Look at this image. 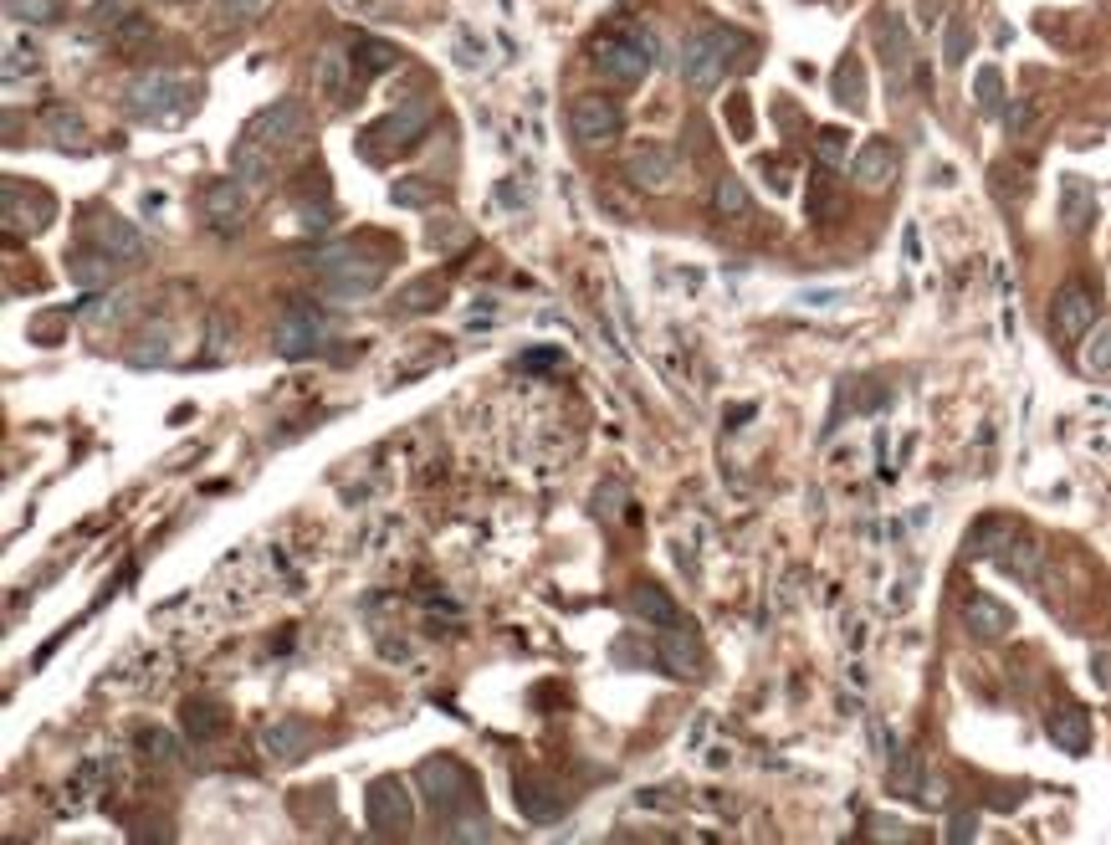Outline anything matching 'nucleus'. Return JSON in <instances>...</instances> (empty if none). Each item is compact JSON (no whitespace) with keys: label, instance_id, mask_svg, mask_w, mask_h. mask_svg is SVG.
<instances>
[{"label":"nucleus","instance_id":"f257e3e1","mask_svg":"<svg viewBox=\"0 0 1111 845\" xmlns=\"http://www.w3.org/2000/svg\"><path fill=\"white\" fill-rule=\"evenodd\" d=\"M748 51V36L742 32H727V26H702V32L687 36L681 47V77H687L691 93H712L723 83V72L738 62Z\"/></svg>","mask_w":1111,"mask_h":845},{"label":"nucleus","instance_id":"f03ea898","mask_svg":"<svg viewBox=\"0 0 1111 845\" xmlns=\"http://www.w3.org/2000/svg\"><path fill=\"white\" fill-rule=\"evenodd\" d=\"M415 789H421L440 814H467V805H482V795H476V784H472V769L461 759H451V753L425 759L421 769H415Z\"/></svg>","mask_w":1111,"mask_h":845},{"label":"nucleus","instance_id":"7ed1b4c3","mask_svg":"<svg viewBox=\"0 0 1111 845\" xmlns=\"http://www.w3.org/2000/svg\"><path fill=\"white\" fill-rule=\"evenodd\" d=\"M123 102H129V113L134 119H180V108L190 102V83H180V77H169V72H138L134 83H129V93H123Z\"/></svg>","mask_w":1111,"mask_h":845},{"label":"nucleus","instance_id":"20e7f679","mask_svg":"<svg viewBox=\"0 0 1111 845\" xmlns=\"http://www.w3.org/2000/svg\"><path fill=\"white\" fill-rule=\"evenodd\" d=\"M323 343H328V318L313 303H287L271 328V349L282 359H313Z\"/></svg>","mask_w":1111,"mask_h":845},{"label":"nucleus","instance_id":"39448f33","mask_svg":"<svg viewBox=\"0 0 1111 845\" xmlns=\"http://www.w3.org/2000/svg\"><path fill=\"white\" fill-rule=\"evenodd\" d=\"M252 205H256V195L241 185L237 174H231V180L205 185L201 216H205V226H210L216 237H237V231H246V220H252Z\"/></svg>","mask_w":1111,"mask_h":845},{"label":"nucleus","instance_id":"423d86ee","mask_svg":"<svg viewBox=\"0 0 1111 845\" xmlns=\"http://www.w3.org/2000/svg\"><path fill=\"white\" fill-rule=\"evenodd\" d=\"M364 814H370V830L374 835H404L415 825V805H410V789H404L395 774L374 778L364 789Z\"/></svg>","mask_w":1111,"mask_h":845},{"label":"nucleus","instance_id":"0eeeda50","mask_svg":"<svg viewBox=\"0 0 1111 845\" xmlns=\"http://www.w3.org/2000/svg\"><path fill=\"white\" fill-rule=\"evenodd\" d=\"M385 267L389 256H354V262H338L334 271H323V298L334 303H364L385 288Z\"/></svg>","mask_w":1111,"mask_h":845},{"label":"nucleus","instance_id":"6e6552de","mask_svg":"<svg viewBox=\"0 0 1111 845\" xmlns=\"http://www.w3.org/2000/svg\"><path fill=\"white\" fill-rule=\"evenodd\" d=\"M307 129H313V113H307L298 98L271 102V108H262V113L246 123V134L262 138L267 149H298V144L307 138Z\"/></svg>","mask_w":1111,"mask_h":845},{"label":"nucleus","instance_id":"1a4fd4ad","mask_svg":"<svg viewBox=\"0 0 1111 845\" xmlns=\"http://www.w3.org/2000/svg\"><path fill=\"white\" fill-rule=\"evenodd\" d=\"M51 220H57V201H51L47 190L5 180V231H11V237H41Z\"/></svg>","mask_w":1111,"mask_h":845},{"label":"nucleus","instance_id":"9d476101","mask_svg":"<svg viewBox=\"0 0 1111 845\" xmlns=\"http://www.w3.org/2000/svg\"><path fill=\"white\" fill-rule=\"evenodd\" d=\"M1091 323H1096V298H1091V288L1086 282H1061L1055 288V298H1050V334L1061 338V343H1076V338H1086L1091 334Z\"/></svg>","mask_w":1111,"mask_h":845},{"label":"nucleus","instance_id":"9b49d317","mask_svg":"<svg viewBox=\"0 0 1111 845\" xmlns=\"http://www.w3.org/2000/svg\"><path fill=\"white\" fill-rule=\"evenodd\" d=\"M87 241L98 246V252H108L113 262H144V252H149V237L138 231L134 220L113 216V210H87Z\"/></svg>","mask_w":1111,"mask_h":845},{"label":"nucleus","instance_id":"f8f14e48","mask_svg":"<svg viewBox=\"0 0 1111 845\" xmlns=\"http://www.w3.org/2000/svg\"><path fill=\"white\" fill-rule=\"evenodd\" d=\"M569 129L573 138L584 144V149H605V144H615L625 129V113L615 108L609 98H579L569 113Z\"/></svg>","mask_w":1111,"mask_h":845},{"label":"nucleus","instance_id":"ddd939ff","mask_svg":"<svg viewBox=\"0 0 1111 845\" xmlns=\"http://www.w3.org/2000/svg\"><path fill=\"white\" fill-rule=\"evenodd\" d=\"M594 62L615 77V83H640L645 72H651V51L636 41V32L630 36H605V41H594Z\"/></svg>","mask_w":1111,"mask_h":845},{"label":"nucleus","instance_id":"4468645a","mask_svg":"<svg viewBox=\"0 0 1111 845\" xmlns=\"http://www.w3.org/2000/svg\"><path fill=\"white\" fill-rule=\"evenodd\" d=\"M625 180L640 190H666L676 180V154L666 144H636L625 154Z\"/></svg>","mask_w":1111,"mask_h":845},{"label":"nucleus","instance_id":"2eb2a0df","mask_svg":"<svg viewBox=\"0 0 1111 845\" xmlns=\"http://www.w3.org/2000/svg\"><path fill=\"white\" fill-rule=\"evenodd\" d=\"M512 799H518V810L533 820V825H548V820H558L564 814V795H558V784H548L543 774H518L512 778Z\"/></svg>","mask_w":1111,"mask_h":845},{"label":"nucleus","instance_id":"dca6fc26","mask_svg":"<svg viewBox=\"0 0 1111 845\" xmlns=\"http://www.w3.org/2000/svg\"><path fill=\"white\" fill-rule=\"evenodd\" d=\"M963 626H968V636H978V641H1004L1014 630V609L1004 605V600H993V594H974V600L963 605Z\"/></svg>","mask_w":1111,"mask_h":845},{"label":"nucleus","instance_id":"f3484780","mask_svg":"<svg viewBox=\"0 0 1111 845\" xmlns=\"http://www.w3.org/2000/svg\"><path fill=\"white\" fill-rule=\"evenodd\" d=\"M231 174H237L241 185H246L256 201H262V195L271 190V149L262 144V138L246 134L237 149H231Z\"/></svg>","mask_w":1111,"mask_h":845},{"label":"nucleus","instance_id":"a211bd4d","mask_svg":"<svg viewBox=\"0 0 1111 845\" xmlns=\"http://www.w3.org/2000/svg\"><path fill=\"white\" fill-rule=\"evenodd\" d=\"M850 180H856L860 190H886L896 180V149L886 138H871V144L850 159Z\"/></svg>","mask_w":1111,"mask_h":845},{"label":"nucleus","instance_id":"6ab92c4d","mask_svg":"<svg viewBox=\"0 0 1111 845\" xmlns=\"http://www.w3.org/2000/svg\"><path fill=\"white\" fill-rule=\"evenodd\" d=\"M999 569L1035 590V584H1040V569H1044V539L1040 533H1014L1010 548L999 554Z\"/></svg>","mask_w":1111,"mask_h":845},{"label":"nucleus","instance_id":"aec40b11","mask_svg":"<svg viewBox=\"0 0 1111 845\" xmlns=\"http://www.w3.org/2000/svg\"><path fill=\"white\" fill-rule=\"evenodd\" d=\"M262 748H267L277 763H298L313 753V727L298 723V717H282V723L262 727Z\"/></svg>","mask_w":1111,"mask_h":845},{"label":"nucleus","instance_id":"412c9836","mask_svg":"<svg viewBox=\"0 0 1111 845\" xmlns=\"http://www.w3.org/2000/svg\"><path fill=\"white\" fill-rule=\"evenodd\" d=\"M180 723H185V733L195 744H210V738H220L231 727V712L220 708L216 697H185L180 702Z\"/></svg>","mask_w":1111,"mask_h":845},{"label":"nucleus","instance_id":"4be33fe9","mask_svg":"<svg viewBox=\"0 0 1111 845\" xmlns=\"http://www.w3.org/2000/svg\"><path fill=\"white\" fill-rule=\"evenodd\" d=\"M425 129H431V108H425V102H410V108H395L389 119L374 123V138H385L395 149H410L415 138H425Z\"/></svg>","mask_w":1111,"mask_h":845},{"label":"nucleus","instance_id":"5701e85b","mask_svg":"<svg viewBox=\"0 0 1111 845\" xmlns=\"http://www.w3.org/2000/svg\"><path fill=\"white\" fill-rule=\"evenodd\" d=\"M349 68H354L359 77H385V72L400 68V47H395V41H379V36H359L354 47H349Z\"/></svg>","mask_w":1111,"mask_h":845},{"label":"nucleus","instance_id":"b1692460","mask_svg":"<svg viewBox=\"0 0 1111 845\" xmlns=\"http://www.w3.org/2000/svg\"><path fill=\"white\" fill-rule=\"evenodd\" d=\"M630 609H636L640 620L661 626V630H676V626H681V605H676V600L661 590V584H636V590H630Z\"/></svg>","mask_w":1111,"mask_h":845},{"label":"nucleus","instance_id":"393cba45","mask_svg":"<svg viewBox=\"0 0 1111 845\" xmlns=\"http://www.w3.org/2000/svg\"><path fill=\"white\" fill-rule=\"evenodd\" d=\"M440 303H446V282H440V277H410V282L395 292V313H400V318L436 313Z\"/></svg>","mask_w":1111,"mask_h":845},{"label":"nucleus","instance_id":"a878e982","mask_svg":"<svg viewBox=\"0 0 1111 845\" xmlns=\"http://www.w3.org/2000/svg\"><path fill=\"white\" fill-rule=\"evenodd\" d=\"M656 661L672 676H702V641H697L691 630H681V636L672 630V636L661 641V656Z\"/></svg>","mask_w":1111,"mask_h":845},{"label":"nucleus","instance_id":"bb28decb","mask_svg":"<svg viewBox=\"0 0 1111 845\" xmlns=\"http://www.w3.org/2000/svg\"><path fill=\"white\" fill-rule=\"evenodd\" d=\"M1096 220V195L1080 180H1065V195H1061V226L1071 231V237H1080V231H1091Z\"/></svg>","mask_w":1111,"mask_h":845},{"label":"nucleus","instance_id":"cd10ccee","mask_svg":"<svg viewBox=\"0 0 1111 845\" xmlns=\"http://www.w3.org/2000/svg\"><path fill=\"white\" fill-rule=\"evenodd\" d=\"M1050 738H1055L1065 753H1086V748H1091V717L1080 708H1061L1050 717Z\"/></svg>","mask_w":1111,"mask_h":845},{"label":"nucleus","instance_id":"c85d7f7f","mask_svg":"<svg viewBox=\"0 0 1111 845\" xmlns=\"http://www.w3.org/2000/svg\"><path fill=\"white\" fill-rule=\"evenodd\" d=\"M1019 533V528L1010 523V518H999V512H989V518H978V528L968 533V554H983V558H999L1004 548H1010V539Z\"/></svg>","mask_w":1111,"mask_h":845},{"label":"nucleus","instance_id":"c756f323","mask_svg":"<svg viewBox=\"0 0 1111 845\" xmlns=\"http://www.w3.org/2000/svg\"><path fill=\"white\" fill-rule=\"evenodd\" d=\"M47 138L57 144V149L83 154L87 149V123L77 119L72 108H51V113H47Z\"/></svg>","mask_w":1111,"mask_h":845},{"label":"nucleus","instance_id":"7c9ffc66","mask_svg":"<svg viewBox=\"0 0 1111 845\" xmlns=\"http://www.w3.org/2000/svg\"><path fill=\"white\" fill-rule=\"evenodd\" d=\"M68 277L72 282H83V288H102V282H113V256L108 252H72L68 256Z\"/></svg>","mask_w":1111,"mask_h":845},{"label":"nucleus","instance_id":"2f4dec72","mask_svg":"<svg viewBox=\"0 0 1111 845\" xmlns=\"http://www.w3.org/2000/svg\"><path fill=\"white\" fill-rule=\"evenodd\" d=\"M1080 370L1091 374V379H1111V323H1101V328H1091V334H1086Z\"/></svg>","mask_w":1111,"mask_h":845},{"label":"nucleus","instance_id":"473e14b6","mask_svg":"<svg viewBox=\"0 0 1111 845\" xmlns=\"http://www.w3.org/2000/svg\"><path fill=\"white\" fill-rule=\"evenodd\" d=\"M875 41H881V57H886V68L892 72H902L911 62V41H907V26L896 16H886L881 21V32H875Z\"/></svg>","mask_w":1111,"mask_h":845},{"label":"nucleus","instance_id":"72a5a7b5","mask_svg":"<svg viewBox=\"0 0 1111 845\" xmlns=\"http://www.w3.org/2000/svg\"><path fill=\"white\" fill-rule=\"evenodd\" d=\"M389 201L400 205V210H431V205L440 201V190L431 185V180H415V174H404V180H395V185H389Z\"/></svg>","mask_w":1111,"mask_h":845},{"label":"nucleus","instance_id":"f704fd0d","mask_svg":"<svg viewBox=\"0 0 1111 845\" xmlns=\"http://www.w3.org/2000/svg\"><path fill=\"white\" fill-rule=\"evenodd\" d=\"M712 210L723 220H738L748 216V190H742V180H733V174H723L717 185H712Z\"/></svg>","mask_w":1111,"mask_h":845},{"label":"nucleus","instance_id":"c9c22d12","mask_svg":"<svg viewBox=\"0 0 1111 845\" xmlns=\"http://www.w3.org/2000/svg\"><path fill=\"white\" fill-rule=\"evenodd\" d=\"M138 753L144 759H154V763H174L180 759V738L169 733V727H138Z\"/></svg>","mask_w":1111,"mask_h":845},{"label":"nucleus","instance_id":"e433bc0d","mask_svg":"<svg viewBox=\"0 0 1111 845\" xmlns=\"http://www.w3.org/2000/svg\"><path fill=\"white\" fill-rule=\"evenodd\" d=\"M5 16L26 21V26H51L62 16V0H5Z\"/></svg>","mask_w":1111,"mask_h":845},{"label":"nucleus","instance_id":"4c0bfd02","mask_svg":"<svg viewBox=\"0 0 1111 845\" xmlns=\"http://www.w3.org/2000/svg\"><path fill=\"white\" fill-rule=\"evenodd\" d=\"M835 98H841L845 108H860V102H866V77H860V62H856V57H845V62H841V77H835Z\"/></svg>","mask_w":1111,"mask_h":845},{"label":"nucleus","instance_id":"58836bf2","mask_svg":"<svg viewBox=\"0 0 1111 845\" xmlns=\"http://www.w3.org/2000/svg\"><path fill=\"white\" fill-rule=\"evenodd\" d=\"M154 41V21H144V16H123L119 21V36H113V47L119 51H138V47H149Z\"/></svg>","mask_w":1111,"mask_h":845},{"label":"nucleus","instance_id":"ea45409f","mask_svg":"<svg viewBox=\"0 0 1111 845\" xmlns=\"http://www.w3.org/2000/svg\"><path fill=\"white\" fill-rule=\"evenodd\" d=\"M425 246H431V252H461V246H467V226L446 216L440 226H431V237H425Z\"/></svg>","mask_w":1111,"mask_h":845},{"label":"nucleus","instance_id":"a19ab883","mask_svg":"<svg viewBox=\"0 0 1111 845\" xmlns=\"http://www.w3.org/2000/svg\"><path fill=\"white\" fill-rule=\"evenodd\" d=\"M974 98H978V108H983V113H999V108H1004V83H999V68H983V72H978Z\"/></svg>","mask_w":1111,"mask_h":845},{"label":"nucleus","instance_id":"79ce46f5","mask_svg":"<svg viewBox=\"0 0 1111 845\" xmlns=\"http://www.w3.org/2000/svg\"><path fill=\"white\" fill-rule=\"evenodd\" d=\"M845 149H850L845 129H820V134H814V154H820L825 165H845Z\"/></svg>","mask_w":1111,"mask_h":845},{"label":"nucleus","instance_id":"37998d69","mask_svg":"<svg viewBox=\"0 0 1111 845\" xmlns=\"http://www.w3.org/2000/svg\"><path fill=\"white\" fill-rule=\"evenodd\" d=\"M968 47H974V36H968V26H963V21H947V68H963V57H968Z\"/></svg>","mask_w":1111,"mask_h":845},{"label":"nucleus","instance_id":"c03bdc74","mask_svg":"<svg viewBox=\"0 0 1111 845\" xmlns=\"http://www.w3.org/2000/svg\"><path fill=\"white\" fill-rule=\"evenodd\" d=\"M451 841H487L492 825L482 820V814H467V820H451V830H446Z\"/></svg>","mask_w":1111,"mask_h":845},{"label":"nucleus","instance_id":"a18cd8bd","mask_svg":"<svg viewBox=\"0 0 1111 845\" xmlns=\"http://www.w3.org/2000/svg\"><path fill=\"white\" fill-rule=\"evenodd\" d=\"M271 0H220V11H226V21H256L262 11H267Z\"/></svg>","mask_w":1111,"mask_h":845},{"label":"nucleus","instance_id":"49530a36","mask_svg":"<svg viewBox=\"0 0 1111 845\" xmlns=\"http://www.w3.org/2000/svg\"><path fill=\"white\" fill-rule=\"evenodd\" d=\"M298 220H303L313 237H323V231L334 226V205H303V210H298Z\"/></svg>","mask_w":1111,"mask_h":845},{"label":"nucleus","instance_id":"de8ad7c7","mask_svg":"<svg viewBox=\"0 0 1111 845\" xmlns=\"http://www.w3.org/2000/svg\"><path fill=\"white\" fill-rule=\"evenodd\" d=\"M21 68H26V72L36 68V51L32 47L21 51V41H11V47H5V77H21Z\"/></svg>","mask_w":1111,"mask_h":845},{"label":"nucleus","instance_id":"09e8293b","mask_svg":"<svg viewBox=\"0 0 1111 845\" xmlns=\"http://www.w3.org/2000/svg\"><path fill=\"white\" fill-rule=\"evenodd\" d=\"M1091 676H1096V687L1111 697V645H1096L1091 651Z\"/></svg>","mask_w":1111,"mask_h":845},{"label":"nucleus","instance_id":"8fccbe9b","mask_svg":"<svg viewBox=\"0 0 1111 845\" xmlns=\"http://www.w3.org/2000/svg\"><path fill=\"white\" fill-rule=\"evenodd\" d=\"M1035 119H1040V113H1035V102H1014V108H1010V134L1014 138L1029 134V129H1035Z\"/></svg>","mask_w":1111,"mask_h":845},{"label":"nucleus","instance_id":"3c124183","mask_svg":"<svg viewBox=\"0 0 1111 845\" xmlns=\"http://www.w3.org/2000/svg\"><path fill=\"white\" fill-rule=\"evenodd\" d=\"M343 57H338V51H323V62H318V83L328 87V93H338V77H343Z\"/></svg>","mask_w":1111,"mask_h":845},{"label":"nucleus","instance_id":"603ef678","mask_svg":"<svg viewBox=\"0 0 1111 845\" xmlns=\"http://www.w3.org/2000/svg\"><path fill=\"white\" fill-rule=\"evenodd\" d=\"M978 835V820L974 814H953V825H947V841H974Z\"/></svg>","mask_w":1111,"mask_h":845},{"label":"nucleus","instance_id":"864d4df0","mask_svg":"<svg viewBox=\"0 0 1111 845\" xmlns=\"http://www.w3.org/2000/svg\"><path fill=\"white\" fill-rule=\"evenodd\" d=\"M220 343H226V318L216 313V318H210V359L220 354Z\"/></svg>","mask_w":1111,"mask_h":845},{"label":"nucleus","instance_id":"5fc2aeb1","mask_svg":"<svg viewBox=\"0 0 1111 845\" xmlns=\"http://www.w3.org/2000/svg\"><path fill=\"white\" fill-rule=\"evenodd\" d=\"M180 5H185V0H180Z\"/></svg>","mask_w":1111,"mask_h":845}]
</instances>
